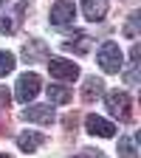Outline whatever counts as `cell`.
I'll return each mask as SVG.
<instances>
[{
    "instance_id": "1",
    "label": "cell",
    "mask_w": 141,
    "mask_h": 158,
    "mask_svg": "<svg viewBox=\"0 0 141 158\" xmlns=\"http://www.w3.org/2000/svg\"><path fill=\"white\" fill-rule=\"evenodd\" d=\"M99 65H102L105 73H118L124 65V59H122V48H118L113 40H107V43H102V48H99Z\"/></svg>"
},
{
    "instance_id": "2",
    "label": "cell",
    "mask_w": 141,
    "mask_h": 158,
    "mask_svg": "<svg viewBox=\"0 0 141 158\" xmlns=\"http://www.w3.org/2000/svg\"><path fill=\"white\" fill-rule=\"evenodd\" d=\"M23 11H26V0H14V6H3L0 9V31L14 34L17 26L23 23Z\"/></svg>"
},
{
    "instance_id": "3",
    "label": "cell",
    "mask_w": 141,
    "mask_h": 158,
    "mask_svg": "<svg viewBox=\"0 0 141 158\" xmlns=\"http://www.w3.org/2000/svg\"><path fill=\"white\" fill-rule=\"evenodd\" d=\"M48 71L54 79H59V82H73V79L79 76V65L73 62V59H48Z\"/></svg>"
},
{
    "instance_id": "4",
    "label": "cell",
    "mask_w": 141,
    "mask_h": 158,
    "mask_svg": "<svg viewBox=\"0 0 141 158\" xmlns=\"http://www.w3.org/2000/svg\"><path fill=\"white\" fill-rule=\"evenodd\" d=\"M76 17V6L73 0H56V3L51 6V26H71Z\"/></svg>"
},
{
    "instance_id": "5",
    "label": "cell",
    "mask_w": 141,
    "mask_h": 158,
    "mask_svg": "<svg viewBox=\"0 0 141 158\" xmlns=\"http://www.w3.org/2000/svg\"><path fill=\"white\" fill-rule=\"evenodd\" d=\"M107 110L118 118V122H127L130 118V96L124 90H110L107 93Z\"/></svg>"
},
{
    "instance_id": "6",
    "label": "cell",
    "mask_w": 141,
    "mask_h": 158,
    "mask_svg": "<svg viewBox=\"0 0 141 158\" xmlns=\"http://www.w3.org/2000/svg\"><path fill=\"white\" fill-rule=\"evenodd\" d=\"M39 93V76L37 73H23L17 79V99L20 102H31Z\"/></svg>"
},
{
    "instance_id": "7",
    "label": "cell",
    "mask_w": 141,
    "mask_h": 158,
    "mask_svg": "<svg viewBox=\"0 0 141 158\" xmlns=\"http://www.w3.org/2000/svg\"><path fill=\"white\" fill-rule=\"evenodd\" d=\"M23 116L28 118V122H34V124H51L54 118H56V113H54V105L48 102V105H31V107H26L23 110Z\"/></svg>"
},
{
    "instance_id": "8",
    "label": "cell",
    "mask_w": 141,
    "mask_h": 158,
    "mask_svg": "<svg viewBox=\"0 0 141 158\" xmlns=\"http://www.w3.org/2000/svg\"><path fill=\"white\" fill-rule=\"evenodd\" d=\"M85 124H88V133H93V135H102V138H113L116 135V124H110L102 116H88Z\"/></svg>"
},
{
    "instance_id": "9",
    "label": "cell",
    "mask_w": 141,
    "mask_h": 158,
    "mask_svg": "<svg viewBox=\"0 0 141 158\" xmlns=\"http://www.w3.org/2000/svg\"><path fill=\"white\" fill-rule=\"evenodd\" d=\"M82 9H85V17L90 23H99L107 14V0H82Z\"/></svg>"
},
{
    "instance_id": "10",
    "label": "cell",
    "mask_w": 141,
    "mask_h": 158,
    "mask_svg": "<svg viewBox=\"0 0 141 158\" xmlns=\"http://www.w3.org/2000/svg\"><path fill=\"white\" fill-rule=\"evenodd\" d=\"M102 93H105V82L99 76H88L85 85H82V99H85V102H96Z\"/></svg>"
},
{
    "instance_id": "11",
    "label": "cell",
    "mask_w": 141,
    "mask_h": 158,
    "mask_svg": "<svg viewBox=\"0 0 141 158\" xmlns=\"http://www.w3.org/2000/svg\"><path fill=\"white\" fill-rule=\"evenodd\" d=\"M45 135L43 133H20L17 135V147L23 152H37V147H43Z\"/></svg>"
},
{
    "instance_id": "12",
    "label": "cell",
    "mask_w": 141,
    "mask_h": 158,
    "mask_svg": "<svg viewBox=\"0 0 141 158\" xmlns=\"http://www.w3.org/2000/svg\"><path fill=\"white\" fill-rule=\"evenodd\" d=\"M62 48H65V51H73V54H88L90 37H88V34H73V40H65Z\"/></svg>"
},
{
    "instance_id": "13",
    "label": "cell",
    "mask_w": 141,
    "mask_h": 158,
    "mask_svg": "<svg viewBox=\"0 0 141 158\" xmlns=\"http://www.w3.org/2000/svg\"><path fill=\"white\" fill-rule=\"evenodd\" d=\"M23 54H26V62H39V59H45V43L31 40V43H26Z\"/></svg>"
},
{
    "instance_id": "14",
    "label": "cell",
    "mask_w": 141,
    "mask_h": 158,
    "mask_svg": "<svg viewBox=\"0 0 141 158\" xmlns=\"http://www.w3.org/2000/svg\"><path fill=\"white\" fill-rule=\"evenodd\" d=\"M71 99V90L68 88H62V85H51L48 88V102L51 105H65Z\"/></svg>"
},
{
    "instance_id": "15",
    "label": "cell",
    "mask_w": 141,
    "mask_h": 158,
    "mask_svg": "<svg viewBox=\"0 0 141 158\" xmlns=\"http://www.w3.org/2000/svg\"><path fill=\"white\" fill-rule=\"evenodd\" d=\"M118 158H138L135 144L130 141V138H122V144H118Z\"/></svg>"
},
{
    "instance_id": "16",
    "label": "cell",
    "mask_w": 141,
    "mask_h": 158,
    "mask_svg": "<svg viewBox=\"0 0 141 158\" xmlns=\"http://www.w3.org/2000/svg\"><path fill=\"white\" fill-rule=\"evenodd\" d=\"M14 54H9V51H0V76H6L11 68H14Z\"/></svg>"
},
{
    "instance_id": "17",
    "label": "cell",
    "mask_w": 141,
    "mask_h": 158,
    "mask_svg": "<svg viewBox=\"0 0 141 158\" xmlns=\"http://www.w3.org/2000/svg\"><path fill=\"white\" fill-rule=\"evenodd\" d=\"M135 34H138V14H133V17H130V26H127V37H133V40H135Z\"/></svg>"
},
{
    "instance_id": "18",
    "label": "cell",
    "mask_w": 141,
    "mask_h": 158,
    "mask_svg": "<svg viewBox=\"0 0 141 158\" xmlns=\"http://www.w3.org/2000/svg\"><path fill=\"white\" fill-rule=\"evenodd\" d=\"M73 158H105L99 150H85V152H79V155H73Z\"/></svg>"
},
{
    "instance_id": "19",
    "label": "cell",
    "mask_w": 141,
    "mask_h": 158,
    "mask_svg": "<svg viewBox=\"0 0 141 158\" xmlns=\"http://www.w3.org/2000/svg\"><path fill=\"white\" fill-rule=\"evenodd\" d=\"M9 99H11V93H9L3 85H0V107H6V105H9Z\"/></svg>"
},
{
    "instance_id": "20",
    "label": "cell",
    "mask_w": 141,
    "mask_h": 158,
    "mask_svg": "<svg viewBox=\"0 0 141 158\" xmlns=\"http://www.w3.org/2000/svg\"><path fill=\"white\" fill-rule=\"evenodd\" d=\"M0 158H11V155H6V152H3V155H0Z\"/></svg>"
}]
</instances>
